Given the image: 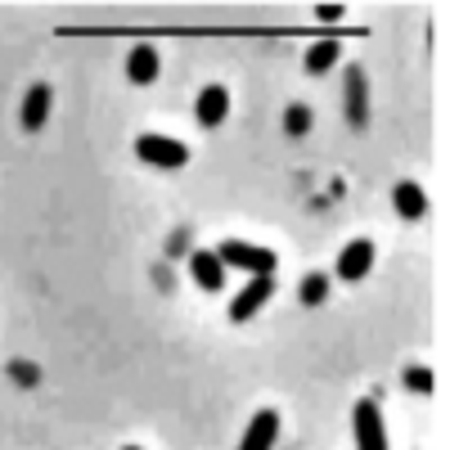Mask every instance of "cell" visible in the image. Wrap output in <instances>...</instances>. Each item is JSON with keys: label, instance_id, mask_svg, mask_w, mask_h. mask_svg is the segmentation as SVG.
Returning <instances> with one entry per match:
<instances>
[{"label": "cell", "instance_id": "52a82bcc", "mask_svg": "<svg viewBox=\"0 0 459 450\" xmlns=\"http://www.w3.org/2000/svg\"><path fill=\"white\" fill-rule=\"evenodd\" d=\"M275 441H280V410H257L239 450H275Z\"/></svg>", "mask_w": 459, "mask_h": 450}, {"label": "cell", "instance_id": "8fae6325", "mask_svg": "<svg viewBox=\"0 0 459 450\" xmlns=\"http://www.w3.org/2000/svg\"><path fill=\"white\" fill-rule=\"evenodd\" d=\"M50 104H55V91H50V86H32L28 100H23V113H19L23 131H41L46 117H50Z\"/></svg>", "mask_w": 459, "mask_h": 450}, {"label": "cell", "instance_id": "e0dca14e", "mask_svg": "<svg viewBox=\"0 0 459 450\" xmlns=\"http://www.w3.org/2000/svg\"><path fill=\"white\" fill-rule=\"evenodd\" d=\"M10 374H14L19 383H37V378H41V374H37V365H23V360H14V365H10Z\"/></svg>", "mask_w": 459, "mask_h": 450}, {"label": "cell", "instance_id": "9c48e42d", "mask_svg": "<svg viewBox=\"0 0 459 450\" xmlns=\"http://www.w3.org/2000/svg\"><path fill=\"white\" fill-rule=\"evenodd\" d=\"M189 275H194V284L207 289V293H221V289H225V266H221V257L207 253V248H198V253L189 257Z\"/></svg>", "mask_w": 459, "mask_h": 450}, {"label": "cell", "instance_id": "8992f818", "mask_svg": "<svg viewBox=\"0 0 459 450\" xmlns=\"http://www.w3.org/2000/svg\"><path fill=\"white\" fill-rule=\"evenodd\" d=\"M342 104H347V122H351V126H365V122H369V86H365V73H360V68H347Z\"/></svg>", "mask_w": 459, "mask_h": 450}, {"label": "cell", "instance_id": "9a60e30c", "mask_svg": "<svg viewBox=\"0 0 459 450\" xmlns=\"http://www.w3.org/2000/svg\"><path fill=\"white\" fill-rule=\"evenodd\" d=\"M284 131H289V135H307V131H311V108H307V104H289Z\"/></svg>", "mask_w": 459, "mask_h": 450}, {"label": "cell", "instance_id": "4fadbf2b", "mask_svg": "<svg viewBox=\"0 0 459 450\" xmlns=\"http://www.w3.org/2000/svg\"><path fill=\"white\" fill-rule=\"evenodd\" d=\"M338 59H342V46H338L333 37H325V41H316V46L302 55V68H307L311 77H320V73H329Z\"/></svg>", "mask_w": 459, "mask_h": 450}, {"label": "cell", "instance_id": "30bf717a", "mask_svg": "<svg viewBox=\"0 0 459 450\" xmlns=\"http://www.w3.org/2000/svg\"><path fill=\"white\" fill-rule=\"evenodd\" d=\"M392 203H396V216L401 221H423L428 216V194H423L419 180H401L392 189Z\"/></svg>", "mask_w": 459, "mask_h": 450}, {"label": "cell", "instance_id": "3957f363", "mask_svg": "<svg viewBox=\"0 0 459 450\" xmlns=\"http://www.w3.org/2000/svg\"><path fill=\"white\" fill-rule=\"evenodd\" d=\"M351 432H356V450H387V423L374 401H360L351 410Z\"/></svg>", "mask_w": 459, "mask_h": 450}, {"label": "cell", "instance_id": "5bb4252c", "mask_svg": "<svg viewBox=\"0 0 459 450\" xmlns=\"http://www.w3.org/2000/svg\"><path fill=\"white\" fill-rule=\"evenodd\" d=\"M298 298H302L307 307H320V302L329 298V275H320V271L302 275V289H298Z\"/></svg>", "mask_w": 459, "mask_h": 450}, {"label": "cell", "instance_id": "5b68a950", "mask_svg": "<svg viewBox=\"0 0 459 450\" xmlns=\"http://www.w3.org/2000/svg\"><path fill=\"white\" fill-rule=\"evenodd\" d=\"M369 271H374V244H369V239H351V244L338 253V280L356 284V280H365Z\"/></svg>", "mask_w": 459, "mask_h": 450}, {"label": "cell", "instance_id": "ac0fdd59", "mask_svg": "<svg viewBox=\"0 0 459 450\" xmlns=\"http://www.w3.org/2000/svg\"><path fill=\"white\" fill-rule=\"evenodd\" d=\"M122 450H140V446H122Z\"/></svg>", "mask_w": 459, "mask_h": 450}, {"label": "cell", "instance_id": "ba28073f", "mask_svg": "<svg viewBox=\"0 0 459 450\" xmlns=\"http://www.w3.org/2000/svg\"><path fill=\"white\" fill-rule=\"evenodd\" d=\"M225 113H230V91H225V86H207V91H198V100H194V117H198L203 131L221 126Z\"/></svg>", "mask_w": 459, "mask_h": 450}, {"label": "cell", "instance_id": "7a4b0ae2", "mask_svg": "<svg viewBox=\"0 0 459 450\" xmlns=\"http://www.w3.org/2000/svg\"><path fill=\"white\" fill-rule=\"evenodd\" d=\"M135 153H140V162L162 167V171H176V167L189 162V149H185L180 140H171V135H153V131L135 135Z\"/></svg>", "mask_w": 459, "mask_h": 450}, {"label": "cell", "instance_id": "277c9868", "mask_svg": "<svg viewBox=\"0 0 459 450\" xmlns=\"http://www.w3.org/2000/svg\"><path fill=\"white\" fill-rule=\"evenodd\" d=\"M271 293H275V275H248V284L235 293V302H230V320H235V325L253 320L271 302Z\"/></svg>", "mask_w": 459, "mask_h": 450}, {"label": "cell", "instance_id": "7c38bea8", "mask_svg": "<svg viewBox=\"0 0 459 450\" xmlns=\"http://www.w3.org/2000/svg\"><path fill=\"white\" fill-rule=\"evenodd\" d=\"M158 68H162V59H158L153 46H135V50L126 55V77H131L135 86H149V82L158 77Z\"/></svg>", "mask_w": 459, "mask_h": 450}, {"label": "cell", "instance_id": "2e32d148", "mask_svg": "<svg viewBox=\"0 0 459 450\" xmlns=\"http://www.w3.org/2000/svg\"><path fill=\"white\" fill-rule=\"evenodd\" d=\"M405 387H410L414 396H428V392H432V369H423V365H410V369H405Z\"/></svg>", "mask_w": 459, "mask_h": 450}, {"label": "cell", "instance_id": "6da1fadb", "mask_svg": "<svg viewBox=\"0 0 459 450\" xmlns=\"http://www.w3.org/2000/svg\"><path fill=\"white\" fill-rule=\"evenodd\" d=\"M216 257H221V266L230 271H244V275H275V266H280V253H271V248H262V244H244V239H225V244H216L212 248Z\"/></svg>", "mask_w": 459, "mask_h": 450}]
</instances>
